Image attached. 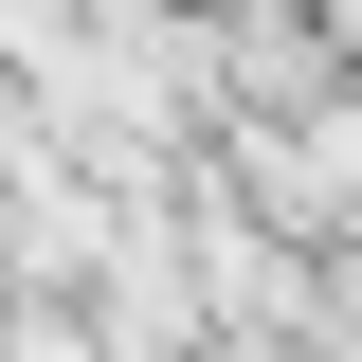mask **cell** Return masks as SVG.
Returning a JSON list of instances; mask_svg holds the SVG:
<instances>
[{"instance_id":"cell-1","label":"cell","mask_w":362,"mask_h":362,"mask_svg":"<svg viewBox=\"0 0 362 362\" xmlns=\"http://www.w3.org/2000/svg\"><path fill=\"white\" fill-rule=\"evenodd\" d=\"M290 362H362V235L326 254V290H308V344H290Z\"/></svg>"}]
</instances>
